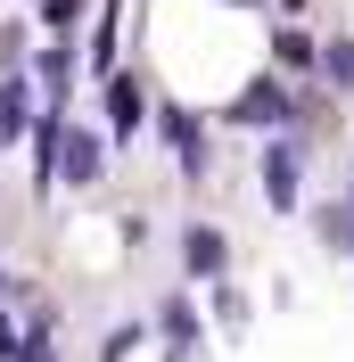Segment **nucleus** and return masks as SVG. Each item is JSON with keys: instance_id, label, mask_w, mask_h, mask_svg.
Segmentation results:
<instances>
[{"instance_id": "1", "label": "nucleus", "mask_w": 354, "mask_h": 362, "mask_svg": "<svg viewBox=\"0 0 354 362\" xmlns=\"http://www.w3.org/2000/svg\"><path fill=\"white\" fill-rule=\"evenodd\" d=\"M288 115H297V107H288V90L272 83V74H264V83H247L239 99H231V124H256V132H272V124H288Z\"/></svg>"}, {"instance_id": "2", "label": "nucleus", "mask_w": 354, "mask_h": 362, "mask_svg": "<svg viewBox=\"0 0 354 362\" xmlns=\"http://www.w3.org/2000/svg\"><path fill=\"white\" fill-rule=\"evenodd\" d=\"M181 255H190V272H198V280H215V272L231 264V239H222V230H206V223H190V230H181Z\"/></svg>"}, {"instance_id": "3", "label": "nucleus", "mask_w": 354, "mask_h": 362, "mask_svg": "<svg viewBox=\"0 0 354 362\" xmlns=\"http://www.w3.org/2000/svg\"><path fill=\"white\" fill-rule=\"evenodd\" d=\"M165 140H173V157L190 165V173L206 165V132H198V115H190V107H165Z\"/></svg>"}, {"instance_id": "4", "label": "nucleus", "mask_w": 354, "mask_h": 362, "mask_svg": "<svg viewBox=\"0 0 354 362\" xmlns=\"http://www.w3.org/2000/svg\"><path fill=\"white\" fill-rule=\"evenodd\" d=\"M108 132H115V140L140 132V83H132V74H115V83H108Z\"/></svg>"}, {"instance_id": "5", "label": "nucleus", "mask_w": 354, "mask_h": 362, "mask_svg": "<svg viewBox=\"0 0 354 362\" xmlns=\"http://www.w3.org/2000/svg\"><path fill=\"white\" fill-rule=\"evenodd\" d=\"M264 198L280 206V214L297 206V148H272V157H264Z\"/></svg>"}, {"instance_id": "6", "label": "nucleus", "mask_w": 354, "mask_h": 362, "mask_svg": "<svg viewBox=\"0 0 354 362\" xmlns=\"http://www.w3.org/2000/svg\"><path fill=\"white\" fill-rule=\"evenodd\" d=\"M58 173H67V181H91V173H99V140H91V132H67V140H58Z\"/></svg>"}, {"instance_id": "7", "label": "nucleus", "mask_w": 354, "mask_h": 362, "mask_svg": "<svg viewBox=\"0 0 354 362\" xmlns=\"http://www.w3.org/2000/svg\"><path fill=\"white\" fill-rule=\"evenodd\" d=\"M25 124H33V90H25V74H8V83H0V132L17 140Z\"/></svg>"}, {"instance_id": "8", "label": "nucleus", "mask_w": 354, "mask_h": 362, "mask_svg": "<svg viewBox=\"0 0 354 362\" xmlns=\"http://www.w3.org/2000/svg\"><path fill=\"white\" fill-rule=\"evenodd\" d=\"M272 58H280V66H313L321 49H313L305 33H297V25H280V33H272Z\"/></svg>"}, {"instance_id": "9", "label": "nucleus", "mask_w": 354, "mask_h": 362, "mask_svg": "<svg viewBox=\"0 0 354 362\" xmlns=\"http://www.w3.org/2000/svg\"><path fill=\"white\" fill-rule=\"evenodd\" d=\"M190 338H198V321H190V305H165V346H173V354H181V346H190Z\"/></svg>"}, {"instance_id": "10", "label": "nucleus", "mask_w": 354, "mask_h": 362, "mask_svg": "<svg viewBox=\"0 0 354 362\" xmlns=\"http://www.w3.org/2000/svg\"><path fill=\"white\" fill-rule=\"evenodd\" d=\"M321 66H330V83L354 90V42H330V49H321Z\"/></svg>"}, {"instance_id": "11", "label": "nucleus", "mask_w": 354, "mask_h": 362, "mask_svg": "<svg viewBox=\"0 0 354 362\" xmlns=\"http://www.w3.org/2000/svg\"><path fill=\"white\" fill-rule=\"evenodd\" d=\"M33 8H42V25H74L83 17V0H33Z\"/></svg>"}, {"instance_id": "12", "label": "nucleus", "mask_w": 354, "mask_h": 362, "mask_svg": "<svg viewBox=\"0 0 354 362\" xmlns=\"http://www.w3.org/2000/svg\"><path fill=\"white\" fill-rule=\"evenodd\" d=\"M321 230H330L338 247H346V255H354V214H338V206H330V214H321Z\"/></svg>"}, {"instance_id": "13", "label": "nucleus", "mask_w": 354, "mask_h": 362, "mask_svg": "<svg viewBox=\"0 0 354 362\" xmlns=\"http://www.w3.org/2000/svg\"><path fill=\"white\" fill-rule=\"evenodd\" d=\"M280 8H305V0H280Z\"/></svg>"}]
</instances>
